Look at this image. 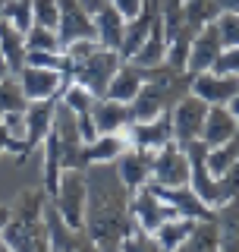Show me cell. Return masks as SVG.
Here are the masks:
<instances>
[{
  "instance_id": "cell-1",
  "label": "cell",
  "mask_w": 239,
  "mask_h": 252,
  "mask_svg": "<svg viewBox=\"0 0 239 252\" xmlns=\"http://www.w3.org/2000/svg\"><path fill=\"white\" fill-rule=\"evenodd\" d=\"M132 189L120 180L114 161L85 167V230L101 246H120L123 236L135 227L129 211Z\"/></svg>"
},
{
  "instance_id": "cell-2",
  "label": "cell",
  "mask_w": 239,
  "mask_h": 252,
  "mask_svg": "<svg viewBox=\"0 0 239 252\" xmlns=\"http://www.w3.org/2000/svg\"><path fill=\"white\" fill-rule=\"evenodd\" d=\"M44 186H29L10 202V218L3 224V246L10 252H54L51 230L44 220Z\"/></svg>"
},
{
  "instance_id": "cell-3",
  "label": "cell",
  "mask_w": 239,
  "mask_h": 252,
  "mask_svg": "<svg viewBox=\"0 0 239 252\" xmlns=\"http://www.w3.org/2000/svg\"><path fill=\"white\" fill-rule=\"evenodd\" d=\"M120 63H123L120 51H110V47H98L91 57L79 60L76 66H73V82L85 85V89H89L94 98H104L110 79H114V76H117V69H120Z\"/></svg>"
},
{
  "instance_id": "cell-4",
  "label": "cell",
  "mask_w": 239,
  "mask_h": 252,
  "mask_svg": "<svg viewBox=\"0 0 239 252\" xmlns=\"http://www.w3.org/2000/svg\"><path fill=\"white\" fill-rule=\"evenodd\" d=\"M51 202L69 227H82L85 224V170H76V167L60 170V183Z\"/></svg>"
},
{
  "instance_id": "cell-5",
  "label": "cell",
  "mask_w": 239,
  "mask_h": 252,
  "mask_svg": "<svg viewBox=\"0 0 239 252\" xmlns=\"http://www.w3.org/2000/svg\"><path fill=\"white\" fill-rule=\"evenodd\" d=\"M208 107L198 94H182V98L173 104L170 110V120H173V142L182 148L189 142L202 139V129H205V120H208Z\"/></svg>"
},
{
  "instance_id": "cell-6",
  "label": "cell",
  "mask_w": 239,
  "mask_h": 252,
  "mask_svg": "<svg viewBox=\"0 0 239 252\" xmlns=\"http://www.w3.org/2000/svg\"><path fill=\"white\" fill-rule=\"evenodd\" d=\"M129 211L135 218V227H142V230H148V233H154L161 224H167V220H173V218H182L179 211L173 208L170 202H164L151 186L135 189L132 202H129Z\"/></svg>"
},
{
  "instance_id": "cell-7",
  "label": "cell",
  "mask_w": 239,
  "mask_h": 252,
  "mask_svg": "<svg viewBox=\"0 0 239 252\" xmlns=\"http://www.w3.org/2000/svg\"><path fill=\"white\" fill-rule=\"evenodd\" d=\"M44 220H47V230H51L54 252H98V243L89 236V230L85 227H69L51 199L44 202Z\"/></svg>"
},
{
  "instance_id": "cell-8",
  "label": "cell",
  "mask_w": 239,
  "mask_h": 252,
  "mask_svg": "<svg viewBox=\"0 0 239 252\" xmlns=\"http://www.w3.org/2000/svg\"><path fill=\"white\" fill-rule=\"evenodd\" d=\"M154 186H189V158L177 142H167L154 152V170H151Z\"/></svg>"
},
{
  "instance_id": "cell-9",
  "label": "cell",
  "mask_w": 239,
  "mask_h": 252,
  "mask_svg": "<svg viewBox=\"0 0 239 252\" xmlns=\"http://www.w3.org/2000/svg\"><path fill=\"white\" fill-rule=\"evenodd\" d=\"M16 76H19V85L26 92L29 104L31 101H47V98H63L66 85L73 82V79L60 76L57 69H38V66H22Z\"/></svg>"
},
{
  "instance_id": "cell-10",
  "label": "cell",
  "mask_w": 239,
  "mask_h": 252,
  "mask_svg": "<svg viewBox=\"0 0 239 252\" xmlns=\"http://www.w3.org/2000/svg\"><path fill=\"white\" fill-rule=\"evenodd\" d=\"M220 54H224V44H220V35H217V26L208 22L195 32L192 44H189V60H186V69L189 73H208V69L217 66Z\"/></svg>"
},
{
  "instance_id": "cell-11",
  "label": "cell",
  "mask_w": 239,
  "mask_h": 252,
  "mask_svg": "<svg viewBox=\"0 0 239 252\" xmlns=\"http://www.w3.org/2000/svg\"><path fill=\"white\" fill-rule=\"evenodd\" d=\"M161 19V0H142V10L126 19V32H123V44H120V57L132 60V54L145 44V38L151 35L154 22Z\"/></svg>"
},
{
  "instance_id": "cell-12",
  "label": "cell",
  "mask_w": 239,
  "mask_h": 252,
  "mask_svg": "<svg viewBox=\"0 0 239 252\" xmlns=\"http://www.w3.org/2000/svg\"><path fill=\"white\" fill-rule=\"evenodd\" d=\"M192 94L205 101V104H230L233 94L239 92V76L236 73H217V69H208V73H195L192 76Z\"/></svg>"
},
{
  "instance_id": "cell-13",
  "label": "cell",
  "mask_w": 239,
  "mask_h": 252,
  "mask_svg": "<svg viewBox=\"0 0 239 252\" xmlns=\"http://www.w3.org/2000/svg\"><path fill=\"white\" fill-rule=\"evenodd\" d=\"M126 139H129V148H148V152H157L164 148L167 142H173V120H170V110L151 117V120L142 123H129L126 129Z\"/></svg>"
},
{
  "instance_id": "cell-14",
  "label": "cell",
  "mask_w": 239,
  "mask_h": 252,
  "mask_svg": "<svg viewBox=\"0 0 239 252\" xmlns=\"http://www.w3.org/2000/svg\"><path fill=\"white\" fill-rule=\"evenodd\" d=\"M114 167L120 173V180H123V183L135 192V189H142V186L151 183L154 152H148V148H126V152L114 161Z\"/></svg>"
},
{
  "instance_id": "cell-15",
  "label": "cell",
  "mask_w": 239,
  "mask_h": 252,
  "mask_svg": "<svg viewBox=\"0 0 239 252\" xmlns=\"http://www.w3.org/2000/svg\"><path fill=\"white\" fill-rule=\"evenodd\" d=\"M60 98H47V101H31L26 107V161L29 155L35 152L38 145L44 142V136L51 132V123H54V107H57Z\"/></svg>"
},
{
  "instance_id": "cell-16",
  "label": "cell",
  "mask_w": 239,
  "mask_h": 252,
  "mask_svg": "<svg viewBox=\"0 0 239 252\" xmlns=\"http://www.w3.org/2000/svg\"><path fill=\"white\" fill-rule=\"evenodd\" d=\"M148 186L154 189L164 202H170L182 218H195V220H211L214 218V208H208V205L198 199V192L192 186H154V183H148Z\"/></svg>"
},
{
  "instance_id": "cell-17",
  "label": "cell",
  "mask_w": 239,
  "mask_h": 252,
  "mask_svg": "<svg viewBox=\"0 0 239 252\" xmlns=\"http://www.w3.org/2000/svg\"><path fill=\"white\" fill-rule=\"evenodd\" d=\"M91 120L98 126V136H114V132H126L132 123L129 104L123 101H110V98H98L91 107Z\"/></svg>"
},
{
  "instance_id": "cell-18",
  "label": "cell",
  "mask_w": 239,
  "mask_h": 252,
  "mask_svg": "<svg viewBox=\"0 0 239 252\" xmlns=\"http://www.w3.org/2000/svg\"><path fill=\"white\" fill-rule=\"evenodd\" d=\"M214 224H217L220 252H239V195L214 208Z\"/></svg>"
},
{
  "instance_id": "cell-19",
  "label": "cell",
  "mask_w": 239,
  "mask_h": 252,
  "mask_svg": "<svg viewBox=\"0 0 239 252\" xmlns=\"http://www.w3.org/2000/svg\"><path fill=\"white\" fill-rule=\"evenodd\" d=\"M236 129H239V123H236V117L227 110V104H214V107H208V120H205V129H202V142L208 148H217L220 142L236 136Z\"/></svg>"
},
{
  "instance_id": "cell-20",
  "label": "cell",
  "mask_w": 239,
  "mask_h": 252,
  "mask_svg": "<svg viewBox=\"0 0 239 252\" xmlns=\"http://www.w3.org/2000/svg\"><path fill=\"white\" fill-rule=\"evenodd\" d=\"M142 82H145V79H142V69L135 66V63H129V60H123V63H120V69H117V76L110 79L104 98L129 104V101H135V94L142 92Z\"/></svg>"
},
{
  "instance_id": "cell-21",
  "label": "cell",
  "mask_w": 239,
  "mask_h": 252,
  "mask_svg": "<svg viewBox=\"0 0 239 252\" xmlns=\"http://www.w3.org/2000/svg\"><path fill=\"white\" fill-rule=\"evenodd\" d=\"M123 32H126V19L110 3L104 6V10L94 13V35H98V44L101 47L120 51V44H123Z\"/></svg>"
},
{
  "instance_id": "cell-22",
  "label": "cell",
  "mask_w": 239,
  "mask_h": 252,
  "mask_svg": "<svg viewBox=\"0 0 239 252\" xmlns=\"http://www.w3.org/2000/svg\"><path fill=\"white\" fill-rule=\"evenodd\" d=\"M164 60H167V32H164V16H161V19L154 22V29H151V35L145 38V44L132 54L129 63L151 69V66H161Z\"/></svg>"
},
{
  "instance_id": "cell-23",
  "label": "cell",
  "mask_w": 239,
  "mask_h": 252,
  "mask_svg": "<svg viewBox=\"0 0 239 252\" xmlns=\"http://www.w3.org/2000/svg\"><path fill=\"white\" fill-rule=\"evenodd\" d=\"M0 51H3L6 69H10L13 76L26 66V35H22L19 29H13L3 16H0Z\"/></svg>"
},
{
  "instance_id": "cell-24",
  "label": "cell",
  "mask_w": 239,
  "mask_h": 252,
  "mask_svg": "<svg viewBox=\"0 0 239 252\" xmlns=\"http://www.w3.org/2000/svg\"><path fill=\"white\" fill-rule=\"evenodd\" d=\"M177 252H220V240H217V224L211 220H195L192 233L186 236V243Z\"/></svg>"
},
{
  "instance_id": "cell-25",
  "label": "cell",
  "mask_w": 239,
  "mask_h": 252,
  "mask_svg": "<svg viewBox=\"0 0 239 252\" xmlns=\"http://www.w3.org/2000/svg\"><path fill=\"white\" fill-rule=\"evenodd\" d=\"M236 161H239V129H236V136H230L227 142H220L217 148H208V158H205L211 177H224Z\"/></svg>"
},
{
  "instance_id": "cell-26",
  "label": "cell",
  "mask_w": 239,
  "mask_h": 252,
  "mask_svg": "<svg viewBox=\"0 0 239 252\" xmlns=\"http://www.w3.org/2000/svg\"><path fill=\"white\" fill-rule=\"evenodd\" d=\"M192 227H195V218H173L154 230V240L161 243L164 252H177L186 243V236L192 233Z\"/></svg>"
},
{
  "instance_id": "cell-27",
  "label": "cell",
  "mask_w": 239,
  "mask_h": 252,
  "mask_svg": "<svg viewBox=\"0 0 239 252\" xmlns=\"http://www.w3.org/2000/svg\"><path fill=\"white\" fill-rule=\"evenodd\" d=\"M29 107V98L19 85V76L6 73L0 76V114H13V110H26Z\"/></svg>"
},
{
  "instance_id": "cell-28",
  "label": "cell",
  "mask_w": 239,
  "mask_h": 252,
  "mask_svg": "<svg viewBox=\"0 0 239 252\" xmlns=\"http://www.w3.org/2000/svg\"><path fill=\"white\" fill-rule=\"evenodd\" d=\"M0 16L10 22L13 29H19L22 35L31 29V0H6L0 6Z\"/></svg>"
},
{
  "instance_id": "cell-29",
  "label": "cell",
  "mask_w": 239,
  "mask_h": 252,
  "mask_svg": "<svg viewBox=\"0 0 239 252\" xmlns=\"http://www.w3.org/2000/svg\"><path fill=\"white\" fill-rule=\"evenodd\" d=\"M26 51H63L57 29H44V26H31L26 32Z\"/></svg>"
},
{
  "instance_id": "cell-30",
  "label": "cell",
  "mask_w": 239,
  "mask_h": 252,
  "mask_svg": "<svg viewBox=\"0 0 239 252\" xmlns=\"http://www.w3.org/2000/svg\"><path fill=\"white\" fill-rule=\"evenodd\" d=\"M63 104H66L69 110H73V114H91V107H94V94L85 89V85H79V82H69L66 85V92H63Z\"/></svg>"
},
{
  "instance_id": "cell-31",
  "label": "cell",
  "mask_w": 239,
  "mask_h": 252,
  "mask_svg": "<svg viewBox=\"0 0 239 252\" xmlns=\"http://www.w3.org/2000/svg\"><path fill=\"white\" fill-rule=\"evenodd\" d=\"M120 252H164V249H161V243L154 240V233L142 230V227H132V230L123 236V243H120Z\"/></svg>"
},
{
  "instance_id": "cell-32",
  "label": "cell",
  "mask_w": 239,
  "mask_h": 252,
  "mask_svg": "<svg viewBox=\"0 0 239 252\" xmlns=\"http://www.w3.org/2000/svg\"><path fill=\"white\" fill-rule=\"evenodd\" d=\"M31 26L57 29L60 26V6H57V0H31Z\"/></svg>"
},
{
  "instance_id": "cell-33",
  "label": "cell",
  "mask_w": 239,
  "mask_h": 252,
  "mask_svg": "<svg viewBox=\"0 0 239 252\" xmlns=\"http://www.w3.org/2000/svg\"><path fill=\"white\" fill-rule=\"evenodd\" d=\"M214 26H217V35H220L224 51H227V47H239V13L220 10V16L214 19Z\"/></svg>"
},
{
  "instance_id": "cell-34",
  "label": "cell",
  "mask_w": 239,
  "mask_h": 252,
  "mask_svg": "<svg viewBox=\"0 0 239 252\" xmlns=\"http://www.w3.org/2000/svg\"><path fill=\"white\" fill-rule=\"evenodd\" d=\"M0 123L16 142H26V110H13V114H0ZM22 161H26V145H22Z\"/></svg>"
},
{
  "instance_id": "cell-35",
  "label": "cell",
  "mask_w": 239,
  "mask_h": 252,
  "mask_svg": "<svg viewBox=\"0 0 239 252\" xmlns=\"http://www.w3.org/2000/svg\"><path fill=\"white\" fill-rule=\"evenodd\" d=\"M214 69H217V73H236L239 76V47H227Z\"/></svg>"
},
{
  "instance_id": "cell-36",
  "label": "cell",
  "mask_w": 239,
  "mask_h": 252,
  "mask_svg": "<svg viewBox=\"0 0 239 252\" xmlns=\"http://www.w3.org/2000/svg\"><path fill=\"white\" fill-rule=\"evenodd\" d=\"M6 152H13L19 164H26V161H22V142H16L10 132H6V126L0 123V155H6Z\"/></svg>"
},
{
  "instance_id": "cell-37",
  "label": "cell",
  "mask_w": 239,
  "mask_h": 252,
  "mask_svg": "<svg viewBox=\"0 0 239 252\" xmlns=\"http://www.w3.org/2000/svg\"><path fill=\"white\" fill-rule=\"evenodd\" d=\"M76 126H79V136L85 142H94L98 139V126H94L91 114H76Z\"/></svg>"
},
{
  "instance_id": "cell-38",
  "label": "cell",
  "mask_w": 239,
  "mask_h": 252,
  "mask_svg": "<svg viewBox=\"0 0 239 252\" xmlns=\"http://www.w3.org/2000/svg\"><path fill=\"white\" fill-rule=\"evenodd\" d=\"M107 3L114 6V10L123 16V19H132V16L142 10V0H107Z\"/></svg>"
},
{
  "instance_id": "cell-39",
  "label": "cell",
  "mask_w": 239,
  "mask_h": 252,
  "mask_svg": "<svg viewBox=\"0 0 239 252\" xmlns=\"http://www.w3.org/2000/svg\"><path fill=\"white\" fill-rule=\"evenodd\" d=\"M79 3H82L85 10H89V13L94 16V13H98V10H104V6H107V0H79Z\"/></svg>"
},
{
  "instance_id": "cell-40",
  "label": "cell",
  "mask_w": 239,
  "mask_h": 252,
  "mask_svg": "<svg viewBox=\"0 0 239 252\" xmlns=\"http://www.w3.org/2000/svg\"><path fill=\"white\" fill-rule=\"evenodd\" d=\"M220 3V10H227V13H239V0H217Z\"/></svg>"
},
{
  "instance_id": "cell-41",
  "label": "cell",
  "mask_w": 239,
  "mask_h": 252,
  "mask_svg": "<svg viewBox=\"0 0 239 252\" xmlns=\"http://www.w3.org/2000/svg\"><path fill=\"white\" fill-rule=\"evenodd\" d=\"M10 218V205H0V240H3V224Z\"/></svg>"
},
{
  "instance_id": "cell-42",
  "label": "cell",
  "mask_w": 239,
  "mask_h": 252,
  "mask_svg": "<svg viewBox=\"0 0 239 252\" xmlns=\"http://www.w3.org/2000/svg\"><path fill=\"white\" fill-rule=\"evenodd\" d=\"M227 110H230V114L236 117V123H239V92L233 94V101H230V104H227Z\"/></svg>"
},
{
  "instance_id": "cell-43",
  "label": "cell",
  "mask_w": 239,
  "mask_h": 252,
  "mask_svg": "<svg viewBox=\"0 0 239 252\" xmlns=\"http://www.w3.org/2000/svg\"><path fill=\"white\" fill-rule=\"evenodd\" d=\"M0 252H10V249H6V246H3V243H0Z\"/></svg>"
},
{
  "instance_id": "cell-44",
  "label": "cell",
  "mask_w": 239,
  "mask_h": 252,
  "mask_svg": "<svg viewBox=\"0 0 239 252\" xmlns=\"http://www.w3.org/2000/svg\"><path fill=\"white\" fill-rule=\"evenodd\" d=\"M3 3H6V0H0V6H3Z\"/></svg>"
}]
</instances>
